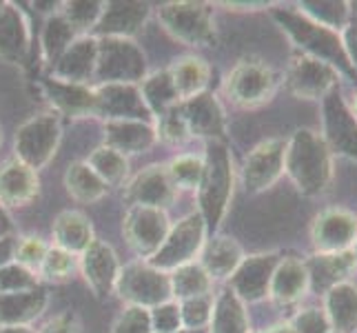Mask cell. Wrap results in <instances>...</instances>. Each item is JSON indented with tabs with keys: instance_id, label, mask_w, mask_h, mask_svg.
<instances>
[{
	"instance_id": "cell-11",
	"label": "cell",
	"mask_w": 357,
	"mask_h": 333,
	"mask_svg": "<svg viewBox=\"0 0 357 333\" xmlns=\"http://www.w3.org/2000/svg\"><path fill=\"white\" fill-rule=\"evenodd\" d=\"M322 138L331 154L357 163V118L340 89H333L322 101Z\"/></svg>"
},
{
	"instance_id": "cell-21",
	"label": "cell",
	"mask_w": 357,
	"mask_h": 333,
	"mask_svg": "<svg viewBox=\"0 0 357 333\" xmlns=\"http://www.w3.org/2000/svg\"><path fill=\"white\" fill-rule=\"evenodd\" d=\"M151 14V5L146 3H105L102 16L93 27L91 36L96 38H133L142 29Z\"/></svg>"
},
{
	"instance_id": "cell-50",
	"label": "cell",
	"mask_w": 357,
	"mask_h": 333,
	"mask_svg": "<svg viewBox=\"0 0 357 333\" xmlns=\"http://www.w3.org/2000/svg\"><path fill=\"white\" fill-rule=\"evenodd\" d=\"M342 36V45H344V52H347L351 65L357 73V5L351 3V16L349 22L344 24V29L340 31Z\"/></svg>"
},
{
	"instance_id": "cell-31",
	"label": "cell",
	"mask_w": 357,
	"mask_h": 333,
	"mask_svg": "<svg viewBox=\"0 0 357 333\" xmlns=\"http://www.w3.org/2000/svg\"><path fill=\"white\" fill-rule=\"evenodd\" d=\"M29 52V27L22 11L5 5L0 11V56L11 63H22Z\"/></svg>"
},
{
	"instance_id": "cell-35",
	"label": "cell",
	"mask_w": 357,
	"mask_h": 333,
	"mask_svg": "<svg viewBox=\"0 0 357 333\" xmlns=\"http://www.w3.org/2000/svg\"><path fill=\"white\" fill-rule=\"evenodd\" d=\"M76 38H80V34L71 27L69 20L60 14V11L54 16H47L43 22V31H40L43 60L49 67H54L58 63V58L67 52Z\"/></svg>"
},
{
	"instance_id": "cell-59",
	"label": "cell",
	"mask_w": 357,
	"mask_h": 333,
	"mask_svg": "<svg viewBox=\"0 0 357 333\" xmlns=\"http://www.w3.org/2000/svg\"><path fill=\"white\" fill-rule=\"evenodd\" d=\"M176 333H208V331H189V329H180Z\"/></svg>"
},
{
	"instance_id": "cell-57",
	"label": "cell",
	"mask_w": 357,
	"mask_h": 333,
	"mask_svg": "<svg viewBox=\"0 0 357 333\" xmlns=\"http://www.w3.org/2000/svg\"><path fill=\"white\" fill-rule=\"evenodd\" d=\"M349 107H351V111H353V116L357 118V91L353 94V101H351V105H349Z\"/></svg>"
},
{
	"instance_id": "cell-18",
	"label": "cell",
	"mask_w": 357,
	"mask_h": 333,
	"mask_svg": "<svg viewBox=\"0 0 357 333\" xmlns=\"http://www.w3.org/2000/svg\"><path fill=\"white\" fill-rule=\"evenodd\" d=\"M178 189L169 178L167 165H149L135 174L125 187V200L129 207H151L167 209L174 205Z\"/></svg>"
},
{
	"instance_id": "cell-4",
	"label": "cell",
	"mask_w": 357,
	"mask_h": 333,
	"mask_svg": "<svg viewBox=\"0 0 357 333\" xmlns=\"http://www.w3.org/2000/svg\"><path fill=\"white\" fill-rule=\"evenodd\" d=\"M146 56L133 38H98L93 84H140Z\"/></svg>"
},
{
	"instance_id": "cell-38",
	"label": "cell",
	"mask_w": 357,
	"mask_h": 333,
	"mask_svg": "<svg viewBox=\"0 0 357 333\" xmlns=\"http://www.w3.org/2000/svg\"><path fill=\"white\" fill-rule=\"evenodd\" d=\"M87 165L96 171L107 187H118L129 176V160L112 147L100 145L89 154Z\"/></svg>"
},
{
	"instance_id": "cell-42",
	"label": "cell",
	"mask_w": 357,
	"mask_h": 333,
	"mask_svg": "<svg viewBox=\"0 0 357 333\" xmlns=\"http://www.w3.org/2000/svg\"><path fill=\"white\" fill-rule=\"evenodd\" d=\"M78 271V256H73L60 246H49L45 260L38 269V278L49 282H63Z\"/></svg>"
},
{
	"instance_id": "cell-14",
	"label": "cell",
	"mask_w": 357,
	"mask_h": 333,
	"mask_svg": "<svg viewBox=\"0 0 357 333\" xmlns=\"http://www.w3.org/2000/svg\"><path fill=\"white\" fill-rule=\"evenodd\" d=\"M93 118L153 122L138 84H93Z\"/></svg>"
},
{
	"instance_id": "cell-49",
	"label": "cell",
	"mask_w": 357,
	"mask_h": 333,
	"mask_svg": "<svg viewBox=\"0 0 357 333\" xmlns=\"http://www.w3.org/2000/svg\"><path fill=\"white\" fill-rule=\"evenodd\" d=\"M151 318V331L153 333H176L182 329V318H180V302L169 300L149 309Z\"/></svg>"
},
{
	"instance_id": "cell-5",
	"label": "cell",
	"mask_w": 357,
	"mask_h": 333,
	"mask_svg": "<svg viewBox=\"0 0 357 333\" xmlns=\"http://www.w3.org/2000/svg\"><path fill=\"white\" fill-rule=\"evenodd\" d=\"M282 84V73L262 60L244 58L229 71L225 94L229 101L242 109H255L273 101Z\"/></svg>"
},
{
	"instance_id": "cell-13",
	"label": "cell",
	"mask_w": 357,
	"mask_h": 333,
	"mask_svg": "<svg viewBox=\"0 0 357 333\" xmlns=\"http://www.w3.org/2000/svg\"><path fill=\"white\" fill-rule=\"evenodd\" d=\"M284 138H268L249 151L242 165V184L249 193H262L284 176Z\"/></svg>"
},
{
	"instance_id": "cell-53",
	"label": "cell",
	"mask_w": 357,
	"mask_h": 333,
	"mask_svg": "<svg viewBox=\"0 0 357 333\" xmlns=\"http://www.w3.org/2000/svg\"><path fill=\"white\" fill-rule=\"evenodd\" d=\"M7 233H14V227H11V218L7 214V209L0 205V236H7Z\"/></svg>"
},
{
	"instance_id": "cell-48",
	"label": "cell",
	"mask_w": 357,
	"mask_h": 333,
	"mask_svg": "<svg viewBox=\"0 0 357 333\" xmlns=\"http://www.w3.org/2000/svg\"><path fill=\"white\" fill-rule=\"evenodd\" d=\"M112 333H153L151 331L149 309H144V306H131V304H127L125 311H122L116 318V323L112 327Z\"/></svg>"
},
{
	"instance_id": "cell-39",
	"label": "cell",
	"mask_w": 357,
	"mask_h": 333,
	"mask_svg": "<svg viewBox=\"0 0 357 333\" xmlns=\"http://www.w3.org/2000/svg\"><path fill=\"white\" fill-rule=\"evenodd\" d=\"M298 11H302V14L309 16L311 20L324 24V27L342 31L351 16V3H337V0H304V3H298Z\"/></svg>"
},
{
	"instance_id": "cell-16",
	"label": "cell",
	"mask_w": 357,
	"mask_h": 333,
	"mask_svg": "<svg viewBox=\"0 0 357 333\" xmlns=\"http://www.w3.org/2000/svg\"><path fill=\"white\" fill-rule=\"evenodd\" d=\"M280 253L268 251V253H253L244 256L240 267L233 271L229 278V289L238 295L244 304H253L268 298V287L273 271L280 262Z\"/></svg>"
},
{
	"instance_id": "cell-19",
	"label": "cell",
	"mask_w": 357,
	"mask_h": 333,
	"mask_svg": "<svg viewBox=\"0 0 357 333\" xmlns=\"http://www.w3.org/2000/svg\"><path fill=\"white\" fill-rule=\"evenodd\" d=\"M78 269L87 280V285L96 293V298H107L116 291V282L120 276V260L112 244L105 240H93L87 249L78 256Z\"/></svg>"
},
{
	"instance_id": "cell-58",
	"label": "cell",
	"mask_w": 357,
	"mask_h": 333,
	"mask_svg": "<svg viewBox=\"0 0 357 333\" xmlns=\"http://www.w3.org/2000/svg\"><path fill=\"white\" fill-rule=\"evenodd\" d=\"M351 253H353V258H355V267H357V240H355V244L351 246Z\"/></svg>"
},
{
	"instance_id": "cell-56",
	"label": "cell",
	"mask_w": 357,
	"mask_h": 333,
	"mask_svg": "<svg viewBox=\"0 0 357 333\" xmlns=\"http://www.w3.org/2000/svg\"><path fill=\"white\" fill-rule=\"evenodd\" d=\"M0 333H36L31 327H0Z\"/></svg>"
},
{
	"instance_id": "cell-34",
	"label": "cell",
	"mask_w": 357,
	"mask_h": 333,
	"mask_svg": "<svg viewBox=\"0 0 357 333\" xmlns=\"http://www.w3.org/2000/svg\"><path fill=\"white\" fill-rule=\"evenodd\" d=\"M169 73L174 78L180 101H187L191 96L206 91L208 78H211V67L198 56H182L169 67Z\"/></svg>"
},
{
	"instance_id": "cell-32",
	"label": "cell",
	"mask_w": 357,
	"mask_h": 333,
	"mask_svg": "<svg viewBox=\"0 0 357 333\" xmlns=\"http://www.w3.org/2000/svg\"><path fill=\"white\" fill-rule=\"evenodd\" d=\"M208 333H251L246 304L229 287L220 289L213 298Z\"/></svg>"
},
{
	"instance_id": "cell-40",
	"label": "cell",
	"mask_w": 357,
	"mask_h": 333,
	"mask_svg": "<svg viewBox=\"0 0 357 333\" xmlns=\"http://www.w3.org/2000/svg\"><path fill=\"white\" fill-rule=\"evenodd\" d=\"M202 169H204V160H202V156H195V154L176 156L167 165L169 178L178 191H198Z\"/></svg>"
},
{
	"instance_id": "cell-29",
	"label": "cell",
	"mask_w": 357,
	"mask_h": 333,
	"mask_svg": "<svg viewBox=\"0 0 357 333\" xmlns=\"http://www.w3.org/2000/svg\"><path fill=\"white\" fill-rule=\"evenodd\" d=\"M322 309L335 333H357V285L344 280L322 295Z\"/></svg>"
},
{
	"instance_id": "cell-20",
	"label": "cell",
	"mask_w": 357,
	"mask_h": 333,
	"mask_svg": "<svg viewBox=\"0 0 357 333\" xmlns=\"http://www.w3.org/2000/svg\"><path fill=\"white\" fill-rule=\"evenodd\" d=\"M40 191L38 171H33L11 156L0 163V205L9 207H24L29 205Z\"/></svg>"
},
{
	"instance_id": "cell-44",
	"label": "cell",
	"mask_w": 357,
	"mask_h": 333,
	"mask_svg": "<svg viewBox=\"0 0 357 333\" xmlns=\"http://www.w3.org/2000/svg\"><path fill=\"white\" fill-rule=\"evenodd\" d=\"M40 287L38 274H33L27 267L18 262H9L0 267V293H22Z\"/></svg>"
},
{
	"instance_id": "cell-12",
	"label": "cell",
	"mask_w": 357,
	"mask_h": 333,
	"mask_svg": "<svg viewBox=\"0 0 357 333\" xmlns=\"http://www.w3.org/2000/svg\"><path fill=\"white\" fill-rule=\"evenodd\" d=\"M169 229L171 222L167 212H162V209L129 207L125 220H122L125 240L135 251V256H140V260H149L160 246H162Z\"/></svg>"
},
{
	"instance_id": "cell-43",
	"label": "cell",
	"mask_w": 357,
	"mask_h": 333,
	"mask_svg": "<svg viewBox=\"0 0 357 333\" xmlns=\"http://www.w3.org/2000/svg\"><path fill=\"white\" fill-rule=\"evenodd\" d=\"M211 313H213V293L198 295V298L180 300L182 329H189V331H208Z\"/></svg>"
},
{
	"instance_id": "cell-6",
	"label": "cell",
	"mask_w": 357,
	"mask_h": 333,
	"mask_svg": "<svg viewBox=\"0 0 357 333\" xmlns=\"http://www.w3.org/2000/svg\"><path fill=\"white\" fill-rule=\"evenodd\" d=\"M60 140H63L60 116L56 111H40L16 129L14 151L18 160H22L33 171H38L54 160Z\"/></svg>"
},
{
	"instance_id": "cell-36",
	"label": "cell",
	"mask_w": 357,
	"mask_h": 333,
	"mask_svg": "<svg viewBox=\"0 0 357 333\" xmlns=\"http://www.w3.org/2000/svg\"><path fill=\"white\" fill-rule=\"evenodd\" d=\"M65 187L73 200L84 202V205L102 200L109 191V187L100 180V176L87 165V160H76V163L69 165L65 174Z\"/></svg>"
},
{
	"instance_id": "cell-24",
	"label": "cell",
	"mask_w": 357,
	"mask_h": 333,
	"mask_svg": "<svg viewBox=\"0 0 357 333\" xmlns=\"http://www.w3.org/2000/svg\"><path fill=\"white\" fill-rule=\"evenodd\" d=\"M311 291L309 287V271L302 258L284 256L280 258V262L273 271L268 287V298L280 306H291L300 302L306 293Z\"/></svg>"
},
{
	"instance_id": "cell-15",
	"label": "cell",
	"mask_w": 357,
	"mask_h": 333,
	"mask_svg": "<svg viewBox=\"0 0 357 333\" xmlns=\"http://www.w3.org/2000/svg\"><path fill=\"white\" fill-rule=\"evenodd\" d=\"M357 240V216L349 209L328 207L319 212L311 225V242L315 253L351 251Z\"/></svg>"
},
{
	"instance_id": "cell-55",
	"label": "cell",
	"mask_w": 357,
	"mask_h": 333,
	"mask_svg": "<svg viewBox=\"0 0 357 333\" xmlns=\"http://www.w3.org/2000/svg\"><path fill=\"white\" fill-rule=\"evenodd\" d=\"M251 333H293V329H291L289 323H282V325H275V327H268L264 331H251Z\"/></svg>"
},
{
	"instance_id": "cell-41",
	"label": "cell",
	"mask_w": 357,
	"mask_h": 333,
	"mask_svg": "<svg viewBox=\"0 0 357 333\" xmlns=\"http://www.w3.org/2000/svg\"><path fill=\"white\" fill-rule=\"evenodd\" d=\"M105 3L100 0H71V3L60 5V14H63L73 29L80 36H91L93 27L102 16Z\"/></svg>"
},
{
	"instance_id": "cell-52",
	"label": "cell",
	"mask_w": 357,
	"mask_h": 333,
	"mask_svg": "<svg viewBox=\"0 0 357 333\" xmlns=\"http://www.w3.org/2000/svg\"><path fill=\"white\" fill-rule=\"evenodd\" d=\"M16 246H18V236H16V233H7V236H0V267L14 262Z\"/></svg>"
},
{
	"instance_id": "cell-30",
	"label": "cell",
	"mask_w": 357,
	"mask_h": 333,
	"mask_svg": "<svg viewBox=\"0 0 357 333\" xmlns=\"http://www.w3.org/2000/svg\"><path fill=\"white\" fill-rule=\"evenodd\" d=\"M52 233L54 244L73 256H80L96 240L89 218L82 212H73V209H67V212H60L56 216Z\"/></svg>"
},
{
	"instance_id": "cell-25",
	"label": "cell",
	"mask_w": 357,
	"mask_h": 333,
	"mask_svg": "<svg viewBox=\"0 0 357 333\" xmlns=\"http://www.w3.org/2000/svg\"><path fill=\"white\" fill-rule=\"evenodd\" d=\"M158 142L153 122L144 120H109L105 122V145L122 156L149 151Z\"/></svg>"
},
{
	"instance_id": "cell-47",
	"label": "cell",
	"mask_w": 357,
	"mask_h": 333,
	"mask_svg": "<svg viewBox=\"0 0 357 333\" xmlns=\"http://www.w3.org/2000/svg\"><path fill=\"white\" fill-rule=\"evenodd\" d=\"M289 325L293 333H331L333 331L322 306H304V309H300L289 320Z\"/></svg>"
},
{
	"instance_id": "cell-2",
	"label": "cell",
	"mask_w": 357,
	"mask_h": 333,
	"mask_svg": "<svg viewBox=\"0 0 357 333\" xmlns=\"http://www.w3.org/2000/svg\"><path fill=\"white\" fill-rule=\"evenodd\" d=\"M271 16L280 24V29L289 36V40L300 49V54L322 60V63L337 69L342 73V78L357 80V73L347 52H344L340 31L311 20L298 9L275 7L271 9Z\"/></svg>"
},
{
	"instance_id": "cell-54",
	"label": "cell",
	"mask_w": 357,
	"mask_h": 333,
	"mask_svg": "<svg viewBox=\"0 0 357 333\" xmlns=\"http://www.w3.org/2000/svg\"><path fill=\"white\" fill-rule=\"evenodd\" d=\"M225 7L229 9H244V11H257V9H268V3H225Z\"/></svg>"
},
{
	"instance_id": "cell-10",
	"label": "cell",
	"mask_w": 357,
	"mask_h": 333,
	"mask_svg": "<svg viewBox=\"0 0 357 333\" xmlns=\"http://www.w3.org/2000/svg\"><path fill=\"white\" fill-rule=\"evenodd\" d=\"M342 80V73L322 63V60L295 54L284 78H282V84L291 96L300 98V101H324L331 91L337 89Z\"/></svg>"
},
{
	"instance_id": "cell-60",
	"label": "cell",
	"mask_w": 357,
	"mask_h": 333,
	"mask_svg": "<svg viewBox=\"0 0 357 333\" xmlns=\"http://www.w3.org/2000/svg\"><path fill=\"white\" fill-rule=\"evenodd\" d=\"M0 145H3V129H0Z\"/></svg>"
},
{
	"instance_id": "cell-26",
	"label": "cell",
	"mask_w": 357,
	"mask_h": 333,
	"mask_svg": "<svg viewBox=\"0 0 357 333\" xmlns=\"http://www.w3.org/2000/svg\"><path fill=\"white\" fill-rule=\"evenodd\" d=\"M306 271H309V287L313 293H326L331 287L349 280V276L357 269L355 258L351 251L337 253H313L304 260Z\"/></svg>"
},
{
	"instance_id": "cell-45",
	"label": "cell",
	"mask_w": 357,
	"mask_h": 333,
	"mask_svg": "<svg viewBox=\"0 0 357 333\" xmlns=\"http://www.w3.org/2000/svg\"><path fill=\"white\" fill-rule=\"evenodd\" d=\"M178 105L171 107L167 114H162V116L155 120L158 140H162L165 145H171V147H178V145H184L187 140H191L189 129H187V122H184Z\"/></svg>"
},
{
	"instance_id": "cell-37",
	"label": "cell",
	"mask_w": 357,
	"mask_h": 333,
	"mask_svg": "<svg viewBox=\"0 0 357 333\" xmlns=\"http://www.w3.org/2000/svg\"><path fill=\"white\" fill-rule=\"evenodd\" d=\"M171 280V295L174 300H187V298H198V295H206L213 289V280L202 269V265L195 260L189 265H182L169 274Z\"/></svg>"
},
{
	"instance_id": "cell-1",
	"label": "cell",
	"mask_w": 357,
	"mask_h": 333,
	"mask_svg": "<svg viewBox=\"0 0 357 333\" xmlns=\"http://www.w3.org/2000/svg\"><path fill=\"white\" fill-rule=\"evenodd\" d=\"M284 174L306 198L324 193L333 178V154L322 133L315 129H298L287 140Z\"/></svg>"
},
{
	"instance_id": "cell-61",
	"label": "cell",
	"mask_w": 357,
	"mask_h": 333,
	"mask_svg": "<svg viewBox=\"0 0 357 333\" xmlns=\"http://www.w3.org/2000/svg\"><path fill=\"white\" fill-rule=\"evenodd\" d=\"M5 5H7V3H0V11H3V7H5Z\"/></svg>"
},
{
	"instance_id": "cell-28",
	"label": "cell",
	"mask_w": 357,
	"mask_h": 333,
	"mask_svg": "<svg viewBox=\"0 0 357 333\" xmlns=\"http://www.w3.org/2000/svg\"><path fill=\"white\" fill-rule=\"evenodd\" d=\"M49 304L45 287L22 293H0V327H31Z\"/></svg>"
},
{
	"instance_id": "cell-8",
	"label": "cell",
	"mask_w": 357,
	"mask_h": 333,
	"mask_svg": "<svg viewBox=\"0 0 357 333\" xmlns=\"http://www.w3.org/2000/svg\"><path fill=\"white\" fill-rule=\"evenodd\" d=\"M206 225L200 214H189L171 225L162 246L149 258L151 267L171 274L174 269L198 260L202 246L206 242Z\"/></svg>"
},
{
	"instance_id": "cell-23",
	"label": "cell",
	"mask_w": 357,
	"mask_h": 333,
	"mask_svg": "<svg viewBox=\"0 0 357 333\" xmlns=\"http://www.w3.org/2000/svg\"><path fill=\"white\" fill-rule=\"evenodd\" d=\"M43 91L58 116L93 118V84H73L49 76L43 80Z\"/></svg>"
},
{
	"instance_id": "cell-9",
	"label": "cell",
	"mask_w": 357,
	"mask_h": 333,
	"mask_svg": "<svg viewBox=\"0 0 357 333\" xmlns=\"http://www.w3.org/2000/svg\"><path fill=\"white\" fill-rule=\"evenodd\" d=\"M116 293L127 304L144 306V309H153L158 304L174 300L169 274L151 267L146 260H133L120 267Z\"/></svg>"
},
{
	"instance_id": "cell-7",
	"label": "cell",
	"mask_w": 357,
	"mask_h": 333,
	"mask_svg": "<svg viewBox=\"0 0 357 333\" xmlns=\"http://www.w3.org/2000/svg\"><path fill=\"white\" fill-rule=\"evenodd\" d=\"M158 18L176 40L189 47H211L218 38L213 11L204 3H165L158 9Z\"/></svg>"
},
{
	"instance_id": "cell-17",
	"label": "cell",
	"mask_w": 357,
	"mask_h": 333,
	"mask_svg": "<svg viewBox=\"0 0 357 333\" xmlns=\"http://www.w3.org/2000/svg\"><path fill=\"white\" fill-rule=\"evenodd\" d=\"M180 114L187 122L191 138L200 140H227V116L213 91H202L180 101Z\"/></svg>"
},
{
	"instance_id": "cell-3",
	"label": "cell",
	"mask_w": 357,
	"mask_h": 333,
	"mask_svg": "<svg viewBox=\"0 0 357 333\" xmlns=\"http://www.w3.org/2000/svg\"><path fill=\"white\" fill-rule=\"evenodd\" d=\"M202 160L204 169L198 184V214L204 218L206 231L215 233L229 212L236 189V165L227 140H206Z\"/></svg>"
},
{
	"instance_id": "cell-33",
	"label": "cell",
	"mask_w": 357,
	"mask_h": 333,
	"mask_svg": "<svg viewBox=\"0 0 357 333\" xmlns=\"http://www.w3.org/2000/svg\"><path fill=\"white\" fill-rule=\"evenodd\" d=\"M138 87L153 122L162 114H167L171 107H176L180 103V96H178V89L169 69H158V71L146 73Z\"/></svg>"
},
{
	"instance_id": "cell-27",
	"label": "cell",
	"mask_w": 357,
	"mask_h": 333,
	"mask_svg": "<svg viewBox=\"0 0 357 333\" xmlns=\"http://www.w3.org/2000/svg\"><path fill=\"white\" fill-rule=\"evenodd\" d=\"M242 260H244V249L240 246V242L231 236L206 238L202 251L198 256V262L202 265V269L213 282L229 280Z\"/></svg>"
},
{
	"instance_id": "cell-62",
	"label": "cell",
	"mask_w": 357,
	"mask_h": 333,
	"mask_svg": "<svg viewBox=\"0 0 357 333\" xmlns=\"http://www.w3.org/2000/svg\"><path fill=\"white\" fill-rule=\"evenodd\" d=\"M331 333H335V331H331Z\"/></svg>"
},
{
	"instance_id": "cell-46",
	"label": "cell",
	"mask_w": 357,
	"mask_h": 333,
	"mask_svg": "<svg viewBox=\"0 0 357 333\" xmlns=\"http://www.w3.org/2000/svg\"><path fill=\"white\" fill-rule=\"evenodd\" d=\"M49 251V244L38 238V236H22L18 238V246H16V258L14 262L27 267L33 274H38V269L45 260V256Z\"/></svg>"
},
{
	"instance_id": "cell-51",
	"label": "cell",
	"mask_w": 357,
	"mask_h": 333,
	"mask_svg": "<svg viewBox=\"0 0 357 333\" xmlns=\"http://www.w3.org/2000/svg\"><path fill=\"white\" fill-rule=\"evenodd\" d=\"M36 333H82V331H80L78 318L71 311H67V313H60L52 320H47Z\"/></svg>"
},
{
	"instance_id": "cell-22",
	"label": "cell",
	"mask_w": 357,
	"mask_h": 333,
	"mask_svg": "<svg viewBox=\"0 0 357 333\" xmlns=\"http://www.w3.org/2000/svg\"><path fill=\"white\" fill-rule=\"evenodd\" d=\"M96 56H98L96 36H80L58 58V63L52 67V76L73 84H93Z\"/></svg>"
}]
</instances>
